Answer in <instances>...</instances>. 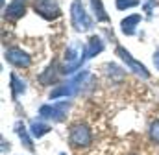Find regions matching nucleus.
Here are the masks:
<instances>
[{"label":"nucleus","instance_id":"15","mask_svg":"<svg viewBox=\"0 0 159 155\" xmlns=\"http://www.w3.org/2000/svg\"><path fill=\"white\" fill-rule=\"evenodd\" d=\"M139 4V0H117V7L119 9H128V7H135Z\"/></svg>","mask_w":159,"mask_h":155},{"label":"nucleus","instance_id":"18","mask_svg":"<svg viewBox=\"0 0 159 155\" xmlns=\"http://www.w3.org/2000/svg\"><path fill=\"white\" fill-rule=\"evenodd\" d=\"M154 63H156V67L159 69V50L156 52V55H154Z\"/></svg>","mask_w":159,"mask_h":155},{"label":"nucleus","instance_id":"3","mask_svg":"<svg viewBox=\"0 0 159 155\" xmlns=\"http://www.w3.org/2000/svg\"><path fill=\"white\" fill-rule=\"evenodd\" d=\"M34 7H35V11L39 13L41 17L46 19V20H54V19H57L61 15L57 4L54 0H35L34 2Z\"/></svg>","mask_w":159,"mask_h":155},{"label":"nucleus","instance_id":"6","mask_svg":"<svg viewBox=\"0 0 159 155\" xmlns=\"http://www.w3.org/2000/svg\"><path fill=\"white\" fill-rule=\"evenodd\" d=\"M67 104H57V105H43L39 109V115L43 118H52V120H63V115L67 111Z\"/></svg>","mask_w":159,"mask_h":155},{"label":"nucleus","instance_id":"8","mask_svg":"<svg viewBox=\"0 0 159 155\" xmlns=\"http://www.w3.org/2000/svg\"><path fill=\"white\" fill-rule=\"evenodd\" d=\"M24 11H26L24 0H13V2H9V6L6 7V17H7L9 20H17V19H20V17L24 15Z\"/></svg>","mask_w":159,"mask_h":155},{"label":"nucleus","instance_id":"11","mask_svg":"<svg viewBox=\"0 0 159 155\" xmlns=\"http://www.w3.org/2000/svg\"><path fill=\"white\" fill-rule=\"evenodd\" d=\"M15 131L19 133V137H20V140L24 142V146H26L28 150H34V144H32V139L28 137V131H26V126H24L22 122H17V124H15Z\"/></svg>","mask_w":159,"mask_h":155},{"label":"nucleus","instance_id":"16","mask_svg":"<svg viewBox=\"0 0 159 155\" xmlns=\"http://www.w3.org/2000/svg\"><path fill=\"white\" fill-rule=\"evenodd\" d=\"M150 137H152V140H156L159 144V120H156V122L152 124V127H150Z\"/></svg>","mask_w":159,"mask_h":155},{"label":"nucleus","instance_id":"17","mask_svg":"<svg viewBox=\"0 0 159 155\" xmlns=\"http://www.w3.org/2000/svg\"><path fill=\"white\" fill-rule=\"evenodd\" d=\"M152 6H154V0H148V2H146V6H144V11H148V13H150Z\"/></svg>","mask_w":159,"mask_h":155},{"label":"nucleus","instance_id":"12","mask_svg":"<svg viewBox=\"0 0 159 155\" xmlns=\"http://www.w3.org/2000/svg\"><path fill=\"white\" fill-rule=\"evenodd\" d=\"M30 131H32V135H34V137L41 139L43 135H46V133L50 131V127H48L44 122H37V120H34V122H32V126H30Z\"/></svg>","mask_w":159,"mask_h":155},{"label":"nucleus","instance_id":"7","mask_svg":"<svg viewBox=\"0 0 159 155\" xmlns=\"http://www.w3.org/2000/svg\"><path fill=\"white\" fill-rule=\"evenodd\" d=\"M117 54L120 55V59H124V61L128 63V67H129L131 70H135L137 74H141L143 78H148V76H150V74H148V70H146L141 63H137V61L129 55V52H128V50H124L122 46H119V48H117Z\"/></svg>","mask_w":159,"mask_h":155},{"label":"nucleus","instance_id":"1","mask_svg":"<svg viewBox=\"0 0 159 155\" xmlns=\"http://www.w3.org/2000/svg\"><path fill=\"white\" fill-rule=\"evenodd\" d=\"M70 19H72V26H74L78 32H87V30H91V26H93L91 17L87 15L83 4H81L80 0H74L72 6H70Z\"/></svg>","mask_w":159,"mask_h":155},{"label":"nucleus","instance_id":"5","mask_svg":"<svg viewBox=\"0 0 159 155\" xmlns=\"http://www.w3.org/2000/svg\"><path fill=\"white\" fill-rule=\"evenodd\" d=\"M6 59L11 63V65H15V67H30L32 65V59H30V55L26 54V52H22L20 48H9L7 52H6Z\"/></svg>","mask_w":159,"mask_h":155},{"label":"nucleus","instance_id":"14","mask_svg":"<svg viewBox=\"0 0 159 155\" xmlns=\"http://www.w3.org/2000/svg\"><path fill=\"white\" fill-rule=\"evenodd\" d=\"M11 89H13V96H19V94H22L26 91L24 81H20L15 74H11Z\"/></svg>","mask_w":159,"mask_h":155},{"label":"nucleus","instance_id":"4","mask_svg":"<svg viewBox=\"0 0 159 155\" xmlns=\"http://www.w3.org/2000/svg\"><path fill=\"white\" fill-rule=\"evenodd\" d=\"M81 50L83 46L80 42H72L69 48H67V65H65V72H72L74 69H78L83 61L81 57Z\"/></svg>","mask_w":159,"mask_h":155},{"label":"nucleus","instance_id":"2","mask_svg":"<svg viewBox=\"0 0 159 155\" xmlns=\"http://www.w3.org/2000/svg\"><path fill=\"white\" fill-rule=\"evenodd\" d=\"M69 139H70V144L72 146H89L93 142V135H91V129L85 126V124H76L70 127V133H69Z\"/></svg>","mask_w":159,"mask_h":155},{"label":"nucleus","instance_id":"10","mask_svg":"<svg viewBox=\"0 0 159 155\" xmlns=\"http://www.w3.org/2000/svg\"><path fill=\"white\" fill-rule=\"evenodd\" d=\"M102 50H104V42H102V39L96 37V35H93V37L89 39V46H87L85 55H87V57H93V55L100 54Z\"/></svg>","mask_w":159,"mask_h":155},{"label":"nucleus","instance_id":"13","mask_svg":"<svg viewBox=\"0 0 159 155\" xmlns=\"http://www.w3.org/2000/svg\"><path fill=\"white\" fill-rule=\"evenodd\" d=\"M91 4H93V9H94V15H96V20H102V22H107V20H109V17H107V13H106V9H104V6H102V2H100V0H91Z\"/></svg>","mask_w":159,"mask_h":155},{"label":"nucleus","instance_id":"9","mask_svg":"<svg viewBox=\"0 0 159 155\" xmlns=\"http://www.w3.org/2000/svg\"><path fill=\"white\" fill-rule=\"evenodd\" d=\"M141 22V15H129L122 20V32L126 35H133L135 33V24Z\"/></svg>","mask_w":159,"mask_h":155}]
</instances>
